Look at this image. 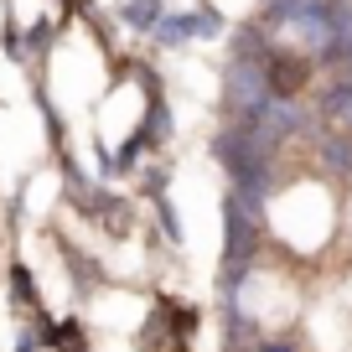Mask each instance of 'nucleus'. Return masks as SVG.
Returning <instances> with one entry per match:
<instances>
[{
  "instance_id": "nucleus-2",
  "label": "nucleus",
  "mask_w": 352,
  "mask_h": 352,
  "mask_svg": "<svg viewBox=\"0 0 352 352\" xmlns=\"http://www.w3.org/2000/svg\"><path fill=\"white\" fill-rule=\"evenodd\" d=\"M52 337H57V347H63V352H83V327H78V321L52 327Z\"/></svg>"
},
{
  "instance_id": "nucleus-4",
  "label": "nucleus",
  "mask_w": 352,
  "mask_h": 352,
  "mask_svg": "<svg viewBox=\"0 0 352 352\" xmlns=\"http://www.w3.org/2000/svg\"><path fill=\"white\" fill-rule=\"evenodd\" d=\"M259 352H290V342H264Z\"/></svg>"
},
{
  "instance_id": "nucleus-1",
  "label": "nucleus",
  "mask_w": 352,
  "mask_h": 352,
  "mask_svg": "<svg viewBox=\"0 0 352 352\" xmlns=\"http://www.w3.org/2000/svg\"><path fill=\"white\" fill-rule=\"evenodd\" d=\"M300 83H306V63H300V57H275V63H270V88H275L280 99H290Z\"/></svg>"
},
{
  "instance_id": "nucleus-3",
  "label": "nucleus",
  "mask_w": 352,
  "mask_h": 352,
  "mask_svg": "<svg viewBox=\"0 0 352 352\" xmlns=\"http://www.w3.org/2000/svg\"><path fill=\"white\" fill-rule=\"evenodd\" d=\"M11 285H16V296H21L32 311H42V306H36V285H32V275H26V264H16V270H11Z\"/></svg>"
}]
</instances>
